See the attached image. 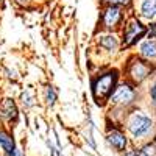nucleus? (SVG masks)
Listing matches in <instances>:
<instances>
[{
  "mask_svg": "<svg viewBox=\"0 0 156 156\" xmlns=\"http://www.w3.org/2000/svg\"><path fill=\"white\" fill-rule=\"evenodd\" d=\"M128 128H129V131H131L133 136L140 137V136H144V134H147L150 131V128H151V119H150L148 115L142 114V112H136V114L131 115V119H129Z\"/></svg>",
  "mask_w": 156,
  "mask_h": 156,
  "instance_id": "2",
  "label": "nucleus"
},
{
  "mask_svg": "<svg viewBox=\"0 0 156 156\" xmlns=\"http://www.w3.org/2000/svg\"><path fill=\"white\" fill-rule=\"evenodd\" d=\"M125 156H139V151H137V150H134V151H129V153H126Z\"/></svg>",
  "mask_w": 156,
  "mask_h": 156,
  "instance_id": "18",
  "label": "nucleus"
},
{
  "mask_svg": "<svg viewBox=\"0 0 156 156\" xmlns=\"http://www.w3.org/2000/svg\"><path fill=\"white\" fill-rule=\"evenodd\" d=\"M100 45L106 50H114L117 47V39L114 36H103L100 39Z\"/></svg>",
  "mask_w": 156,
  "mask_h": 156,
  "instance_id": "11",
  "label": "nucleus"
},
{
  "mask_svg": "<svg viewBox=\"0 0 156 156\" xmlns=\"http://www.w3.org/2000/svg\"><path fill=\"white\" fill-rule=\"evenodd\" d=\"M0 145L3 147V150L11 151L12 148H14V144H12V137H9L8 134H5V133L0 131Z\"/></svg>",
  "mask_w": 156,
  "mask_h": 156,
  "instance_id": "12",
  "label": "nucleus"
},
{
  "mask_svg": "<svg viewBox=\"0 0 156 156\" xmlns=\"http://www.w3.org/2000/svg\"><path fill=\"white\" fill-rule=\"evenodd\" d=\"M120 19H122V14H120V9L117 6L106 8L105 14H103V23H105V27H108V28L115 27V25L120 22Z\"/></svg>",
  "mask_w": 156,
  "mask_h": 156,
  "instance_id": "6",
  "label": "nucleus"
},
{
  "mask_svg": "<svg viewBox=\"0 0 156 156\" xmlns=\"http://www.w3.org/2000/svg\"><path fill=\"white\" fill-rule=\"evenodd\" d=\"M17 115V108L11 98H5L0 103V117L5 120H12Z\"/></svg>",
  "mask_w": 156,
  "mask_h": 156,
  "instance_id": "7",
  "label": "nucleus"
},
{
  "mask_svg": "<svg viewBox=\"0 0 156 156\" xmlns=\"http://www.w3.org/2000/svg\"><path fill=\"white\" fill-rule=\"evenodd\" d=\"M142 16L147 19H153L156 16V0H144L140 6Z\"/></svg>",
  "mask_w": 156,
  "mask_h": 156,
  "instance_id": "9",
  "label": "nucleus"
},
{
  "mask_svg": "<svg viewBox=\"0 0 156 156\" xmlns=\"http://www.w3.org/2000/svg\"><path fill=\"white\" fill-rule=\"evenodd\" d=\"M134 98V90L129 87L128 84H122L119 87H115L114 94L111 95V101L115 105H129Z\"/></svg>",
  "mask_w": 156,
  "mask_h": 156,
  "instance_id": "5",
  "label": "nucleus"
},
{
  "mask_svg": "<svg viewBox=\"0 0 156 156\" xmlns=\"http://www.w3.org/2000/svg\"><path fill=\"white\" fill-rule=\"evenodd\" d=\"M17 2H19V3H22V5H25V3L28 2V0H17Z\"/></svg>",
  "mask_w": 156,
  "mask_h": 156,
  "instance_id": "19",
  "label": "nucleus"
},
{
  "mask_svg": "<svg viewBox=\"0 0 156 156\" xmlns=\"http://www.w3.org/2000/svg\"><path fill=\"white\" fill-rule=\"evenodd\" d=\"M140 53L147 59H154L156 58V42L154 41H145L140 45Z\"/></svg>",
  "mask_w": 156,
  "mask_h": 156,
  "instance_id": "10",
  "label": "nucleus"
},
{
  "mask_svg": "<svg viewBox=\"0 0 156 156\" xmlns=\"http://www.w3.org/2000/svg\"><path fill=\"white\" fill-rule=\"evenodd\" d=\"M8 154H9V156H22L20 150H16V148H12L11 151H8Z\"/></svg>",
  "mask_w": 156,
  "mask_h": 156,
  "instance_id": "16",
  "label": "nucleus"
},
{
  "mask_svg": "<svg viewBox=\"0 0 156 156\" xmlns=\"http://www.w3.org/2000/svg\"><path fill=\"white\" fill-rule=\"evenodd\" d=\"M55 100H56V92H55V89L53 87H47V90H45V101H47V105H53L55 103Z\"/></svg>",
  "mask_w": 156,
  "mask_h": 156,
  "instance_id": "13",
  "label": "nucleus"
},
{
  "mask_svg": "<svg viewBox=\"0 0 156 156\" xmlns=\"http://www.w3.org/2000/svg\"><path fill=\"white\" fill-rule=\"evenodd\" d=\"M128 73H129V78L134 81V83H140L142 80L151 73V66L145 61H140V59H134L128 67Z\"/></svg>",
  "mask_w": 156,
  "mask_h": 156,
  "instance_id": "4",
  "label": "nucleus"
},
{
  "mask_svg": "<svg viewBox=\"0 0 156 156\" xmlns=\"http://www.w3.org/2000/svg\"><path fill=\"white\" fill-rule=\"evenodd\" d=\"M150 150H151L150 147H145V148L139 150V156H151V151Z\"/></svg>",
  "mask_w": 156,
  "mask_h": 156,
  "instance_id": "15",
  "label": "nucleus"
},
{
  "mask_svg": "<svg viewBox=\"0 0 156 156\" xmlns=\"http://www.w3.org/2000/svg\"><path fill=\"white\" fill-rule=\"evenodd\" d=\"M150 95H151V100L156 103V86H154V87H151V90H150Z\"/></svg>",
  "mask_w": 156,
  "mask_h": 156,
  "instance_id": "17",
  "label": "nucleus"
},
{
  "mask_svg": "<svg viewBox=\"0 0 156 156\" xmlns=\"http://www.w3.org/2000/svg\"><path fill=\"white\" fill-rule=\"evenodd\" d=\"M147 28L142 25L139 20L133 19L131 22H129L126 25L125 28V34H123V44L128 47V45H133L134 42H137V39H140L142 36L145 34Z\"/></svg>",
  "mask_w": 156,
  "mask_h": 156,
  "instance_id": "3",
  "label": "nucleus"
},
{
  "mask_svg": "<svg viewBox=\"0 0 156 156\" xmlns=\"http://www.w3.org/2000/svg\"><path fill=\"white\" fill-rule=\"evenodd\" d=\"M108 142L119 151H123L125 145H126V137H125L123 133L119 131V129H112V131L108 133Z\"/></svg>",
  "mask_w": 156,
  "mask_h": 156,
  "instance_id": "8",
  "label": "nucleus"
},
{
  "mask_svg": "<svg viewBox=\"0 0 156 156\" xmlns=\"http://www.w3.org/2000/svg\"><path fill=\"white\" fill-rule=\"evenodd\" d=\"M115 80H117V73L115 72H108L105 75L98 76L97 80L94 81L92 84V92H94V97L97 101L106 98L114 89V84H115Z\"/></svg>",
  "mask_w": 156,
  "mask_h": 156,
  "instance_id": "1",
  "label": "nucleus"
},
{
  "mask_svg": "<svg viewBox=\"0 0 156 156\" xmlns=\"http://www.w3.org/2000/svg\"><path fill=\"white\" fill-rule=\"evenodd\" d=\"M103 2L111 3V6H117V5H128L129 0H103Z\"/></svg>",
  "mask_w": 156,
  "mask_h": 156,
  "instance_id": "14",
  "label": "nucleus"
},
{
  "mask_svg": "<svg viewBox=\"0 0 156 156\" xmlns=\"http://www.w3.org/2000/svg\"><path fill=\"white\" fill-rule=\"evenodd\" d=\"M0 2H2V0H0Z\"/></svg>",
  "mask_w": 156,
  "mask_h": 156,
  "instance_id": "20",
  "label": "nucleus"
}]
</instances>
